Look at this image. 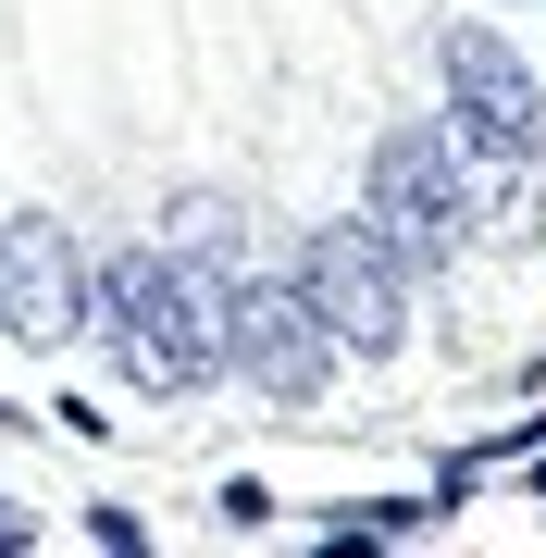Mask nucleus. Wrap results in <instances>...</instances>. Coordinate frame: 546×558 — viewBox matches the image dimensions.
<instances>
[{"label": "nucleus", "mask_w": 546, "mask_h": 558, "mask_svg": "<svg viewBox=\"0 0 546 558\" xmlns=\"http://www.w3.org/2000/svg\"><path fill=\"white\" fill-rule=\"evenodd\" d=\"M223 299H236V274H211V260H174L162 236H124L112 260H87V336L100 360L137 398H199L223 385Z\"/></svg>", "instance_id": "f257e3e1"}, {"label": "nucleus", "mask_w": 546, "mask_h": 558, "mask_svg": "<svg viewBox=\"0 0 546 558\" xmlns=\"http://www.w3.org/2000/svg\"><path fill=\"white\" fill-rule=\"evenodd\" d=\"M373 236L410 260V274H447V260L472 248V149L447 137V124H398V137H373V186H361Z\"/></svg>", "instance_id": "f03ea898"}, {"label": "nucleus", "mask_w": 546, "mask_h": 558, "mask_svg": "<svg viewBox=\"0 0 546 558\" xmlns=\"http://www.w3.org/2000/svg\"><path fill=\"white\" fill-rule=\"evenodd\" d=\"M286 274H299V299L324 311V336H336L348 360H398V348H410V260L373 236V211L311 223Z\"/></svg>", "instance_id": "7ed1b4c3"}, {"label": "nucleus", "mask_w": 546, "mask_h": 558, "mask_svg": "<svg viewBox=\"0 0 546 558\" xmlns=\"http://www.w3.org/2000/svg\"><path fill=\"white\" fill-rule=\"evenodd\" d=\"M435 75H447V137L485 161V174H534L546 161V87H534V62L497 25H447Z\"/></svg>", "instance_id": "20e7f679"}, {"label": "nucleus", "mask_w": 546, "mask_h": 558, "mask_svg": "<svg viewBox=\"0 0 546 558\" xmlns=\"http://www.w3.org/2000/svg\"><path fill=\"white\" fill-rule=\"evenodd\" d=\"M223 373H248L262 398H324L336 385V336L299 299V274H236V299H223Z\"/></svg>", "instance_id": "39448f33"}, {"label": "nucleus", "mask_w": 546, "mask_h": 558, "mask_svg": "<svg viewBox=\"0 0 546 558\" xmlns=\"http://www.w3.org/2000/svg\"><path fill=\"white\" fill-rule=\"evenodd\" d=\"M0 336H13V348L87 336V248L62 236L50 211H13V223H0Z\"/></svg>", "instance_id": "423d86ee"}, {"label": "nucleus", "mask_w": 546, "mask_h": 558, "mask_svg": "<svg viewBox=\"0 0 546 558\" xmlns=\"http://www.w3.org/2000/svg\"><path fill=\"white\" fill-rule=\"evenodd\" d=\"M162 248L174 260H211V274H248V211L223 199V186H186V199L162 211Z\"/></svg>", "instance_id": "0eeeda50"}, {"label": "nucleus", "mask_w": 546, "mask_h": 558, "mask_svg": "<svg viewBox=\"0 0 546 558\" xmlns=\"http://www.w3.org/2000/svg\"><path fill=\"white\" fill-rule=\"evenodd\" d=\"M211 509H223V534H262V521H274V497H262V484H248V472H236V484H223V497H211Z\"/></svg>", "instance_id": "6e6552de"}, {"label": "nucleus", "mask_w": 546, "mask_h": 558, "mask_svg": "<svg viewBox=\"0 0 546 558\" xmlns=\"http://www.w3.org/2000/svg\"><path fill=\"white\" fill-rule=\"evenodd\" d=\"M87 546H112V558H124V546H149V521H137V509H87Z\"/></svg>", "instance_id": "1a4fd4ad"}, {"label": "nucleus", "mask_w": 546, "mask_h": 558, "mask_svg": "<svg viewBox=\"0 0 546 558\" xmlns=\"http://www.w3.org/2000/svg\"><path fill=\"white\" fill-rule=\"evenodd\" d=\"M0 422H38V410H0Z\"/></svg>", "instance_id": "9d476101"}]
</instances>
